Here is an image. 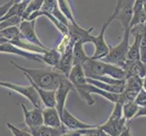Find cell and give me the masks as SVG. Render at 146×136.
Listing matches in <instances>:
<instances>
[{
	"label": "cell",
	"instance_id": "7c38bea8",
	"mask_svg": "<svg viewBox=\"0 0 146 136\" xmlns=\"http://www.w3.org/2000/svg\"><path fill=\"white\" fill-rule=\"evenodd\" d=\"M128 121L124 117L118 120H110L108 119L104 124L99 125L98 128L101 129L105 133L110 136H120L126 129Z\"/></svg>",
	"mask_w": 146,
	"mask_h": 136
},
{
	"label": "cell",
	"instance_id": "4316f807",
	"mask_svg": "<svg viewBox=\"0 0 146 136\" xmlns=\"http://www.w3.org/2000/svg\"><path fill=\"white\" fill-rule=\"evenodd\" d=\"M22 20L23 19L21 17H11V18H8L7 20H4V21H0V32H1L2 30L7 28V27H14V26H18V25L21 23Z\"/></svg>",
	"mask_w": 146,
	"mask_h": 136
},
{
	"label": "cell",
	"instance_id": "9a60e30c",
	"mask_svg": "<svg viewBox=\"0 0 146 136\" xmlns=\"http://www.w3.org/2000/svg\"><path fill=\"white\" fill-rule=\"evenodd\" d=\"M122 68L127 74V78L130 76H139L144 78L146 76V63L141 60L138 61H126L124 62Z\"/></svg>",
	"mask_w": 146,
	"mask_h": 136
},
{
	"label": "cell",
	"instance_id": "f35d334b",
	"mask_svg": "<svg viewBox=\"0 0 146 136\" xmlns=\"http://www.w3.org/2000/svg\"><path fill=\"white\" fill-rule=\"evenodd\" d=\"M14 1H15V3H20L22 0H14Z\"/></svg>",
	"mask_w": 146,
	"mask_h": 136
},
{
	"label": "cell",
	"instance_id": "ac0fdd59",
	"mask_svg": "<svg viewBox=\"0 0 146 136\" xmlns=\"http://www.w3.org/2000/svg\"><path fill=\"white\" fill-rule=\"evenodd\" d=\"M68 79L73 84L74 88L87 83V77L84 74L82 65H74L68 75Z\"/></svg>",
	"mask_w": 146,
	"mask_h": 136
},
{
	"label": "cell",
	"instance_id": "f546056e",
	"mask_svg": "<svg viewBox=\"0 0 146 136\" xmlns=\"http://www.w3.org/2000/svg\"><path fill=\"white\" fill-rule=\"evenodd\" d=\"M141 61L143 63H146V22L144 24V30L142 36V39H141Z\"/></svg>",
	"mask_w": 146,
	"mask_h": 136
},
{
	"label": "cell",
	"instance_id": "8992f818",
	"mask_svg": "<svg viewBox=\"0 0 146 136\" xmlns=\"http://www.w3.org/2000/svg\"><path fill=\"white\" fill-rule=\"evenodd\" d=\"M143 87V78L130 76L125 80V87L122 93L123 103L128 101H134Z\"/></svg>",
	"mask_w": 146,
	"mask_h": 136
},
{
	"label": "cell",
	"instance_id": "8d00e7d4",
	"mask_svg": "<svg viewBox=\"0 0 146 136\" xmlns=\"http://www.w3.org/2000/svg\"><path fill=\"white\" fill-rule=\"evenodd\" d=\"M120 136H132V133H131V129L130 126H127L126 129L123 131V133L121 134Z\"/></svg>",
	"mask_w": 146,
	"mask_h": 136
},
{
	"label": "cell",
	"instance_id": "d590c367",
	"mask_svg": "<svg viewBox=\"0 0 146 136\" xmlns=\"http://www.w3.org/2000/svg\"><path fill=\"white\" fill-rule=\"evenodd\" d=\"M135 0H116V6L115 7H122L123 5H133Z\"/></svg>",
	"mask_w": 146,
	"mask_h": 136
},
{
	"label": "cell",
	"instance_id": "836d02e7",
	"mask_svg": "<svg viewBox=\"0 0 146 136\" xmlns=\"http://www.w3.org/2000/svg\"><path fill=\"white\" fill-rule=\"evenodd\" d=\"M135 102H136L139 105H144L146 103V90L142 89L139 94L137 95V97L135 98Z\"/></svg>",
	"mask_w": 146,
	"mask_h": 136
},
{
	"label": "cell",
	"instance_id": "cb8c5ba5",
	"mask_svg": "<svg viewBox=\"0 0 146 136\" xmlns=\"http://www.w3.org/2000/svg\"><path fill=\"white\" fill-rule=\"evenodd\" d=\"M0 36L5 38L7 42H12V41H16V40L24 38L18 28V26L10 27H7L6 29L2 30V31L0 32Z\"/></svg>",
	"mask_w": 146,
	"mask_h": 136
},
{
	"label": "cell",
	"instance_id": "d6986e66",
	"mask_svg": "<svg viewBox=\"0 0 146 136\" xmlns=\"http://www.w3.org/2000/svg\"><path fill=\"white\" fill-rule=\"evenodd\" d=\"M30 84H32L35 89L36 90L44 107H55V104H56V102H55V91L42 89L32 83H30Z\"/></svg>",
	"mask_w": 146,
	"mask_h": 136
},
{
	"label": "cell",
	"instance_id": "e0dca14e",
	"mask_svg": "<svg viewBox=\"0 0 146 136\" xmlns=\"http://www.w3.org/2000/svg\"><path fill=\"white\" fill-rule=\"evenodd\" d=\"M68 131L69 130L64 124L59 128L49 127L43 124L41 126L29 130V132L33 136H62Z\"/></svg>",
	"mask_w": 146,
	"mask_h": 136
},
{
	"label": "cell",
	"instance_id": "5b68a950",
	"mask_svg": "<svg viewBox=\"0 0 146 136\" xmlns=\"http://www.w3.org/2000/svg\"><path fill=\"white\" fill-rule=\"evenodd\" d=\"M71 91H75L74 85L67 77H64L58 88L55 90V102H56L55 108L57 109L60 116H62L63 112L65 108L66 99Z\"/></svg>",
	"mask_w": 146,
	"mask_h": 136
},
{
	"label": "cell",
	"instance_id": "83f0119b",
	"mask_svg": "<svg viewBox=\"0 0 146 136\" xmlns=\"http://www.w3.org/2000/svg\"><path fill=\"white\" fill-rule=\"evenodd\" d=\"M123 103L118 102L116 103H114V107L112 111V113L110 114V120H118L123 117Z\"/></svg>",
	"mask_w": 146,
	"mask_h": 136
},
{
	"label": "cell",
	"instance_id": "3957f363",
	"mask_svg": "<svg viewBox=\"0 0 146 136\" xmlns=\"http://www.w3.org/2000/svg\"><path fill=\"white\" fill-rule=\"evenodd\" d=\"M115 18H116V13L113 11L112 15L110 16V17L103 25L100 33L96 36H91L90 43L94 44V53L91 56V58L95 59V60H102L109 54L111 47L107 44L106 41H105V32H106V30L111 25V23H112L113 20H115Z\"/></svg>",
	"mask_w": 146,
	"mask_h": 136
},
{
	"label": "cell",
	"instance_id": "d4e9b609",
	"mask_svg": "<svg viewBox=\"0 0 146 136\" xmlns=\"http://www.w3.org/2000/svg\"><path fill=\"white\" fill-rule=\"evenodd\" d=\"M57 4L60 10L62 11V13L64 15L66 18L70 21V23H75L74 13L72 11V8L70 7V4L68 2V0H57Z\"/></svg>",
	"mask_w": 146,
	"mask_h": 136
},
{
	"label": "cell",
	"instance_id": "ba28073f",
	"mask_svg": "<svg viewBox=\"0 0 146 136\" xmlns=\"http://www.w3.org/2000/svg\"><path fill=\"white\" fill-rule=\"evenodd\" d=\"M62 123L68 130H85V129H94L97 128L98 125L95 124H90L83 122V121L77 119L74 114H72L69 112V110L65 107L63 114L61 116Z\"/></svg>",
	"mask_w": 146,
	"mask_h": 136
},
{
	"label": "cell",
	"instance_id": "e575fe53",
	"mask_svg": "<svg viewBox=\"0 0 146 136\" xmlns=\"http://www.w3.org/2000/svg\"><path fill=\"white\" fill-rule=\"evenodd\" d=\"M146 116V105H140L138 113L135 115V117L133 120L137 119L139 117H145Z\"/></svg>",
	"mask_w": 146,
	"mask_h": 136
},
{
	"label": "cell",
	"instance_id": "44dd1931",
	"mask_svg": "<svg viewBox=\"0 0 146 136\" xmlns=\"http://www.w3.org/2000/svg\"><path fill=\"white\" fill-rule=\"evenodd\" d=\"M87 82L90 84L94 85V86H96L100 89L107 91V92H110V93H114V94H122L125 87V83L122 84L113 85V84H109L101 82V81H98V80L92 79V78H87Z\"/></svg>",
	"mask_w": 146,
	"mask_h": 136
},
{
	"label": "cell",
	"instance_id": "484cf974",
	"mask_svg": "<svg viewBox=\"0 0 146 136\" xmlns=\"http://www.w3.org/2000/svg\"><path fill=\"white\" fill-rule=\"evenodd\" d=\"M44 3V0H32L26 9V12H25L24 17H23V20H27L31 14L40 11L43 7Z\"/></svg>",
	"mask_w": 146,
	"mask_h": 136
},
{
	"label": "cell",
	"instance_id": "5bb4252c",
	"mask_svg": "<svg viewBox=\"0 0 146 136\" xmlns=\"http://www.w3.org/2000/svg\"><path fill=\"white\" fill-rule=\"evenodd\" d=\"M133 5H123L122 7H115L113 11L116 13V20L122 24L123 30L131 29V22L133 19Z\"/></svg>",
	"mask_w": 146,
	"mask_h": 136
},
{
	"label": "cell",
	"instance_id": "2e32d148",
	"mask_svg": "<svg viewBox=\"0 0 146 136\" xmlns=\"http://www.w3.org/2000/svg\"><path fill=\"white\" fill-rule=\"evenodd\" d=\"M42 113L44 125L54 128H59L63 125L61 116L55 107H44Z\"/></svg>",
	"mask_w": 146,
	"mask_h": 136
},
{
	"label": "cell",
	"instance_id": "ffe728a7",
	"mask_svg": "<svg viewBox=\"0 0 146 136\" xmlns=\"http://www.w3.org/2000/svg\"><path fill=\"white\" fill-rule=\"evenodd\" d=\"M84 43L82 41H77L74 44V65H82L87 61L90 56L86 54L84 49Z\"/></svg>",
	"mask_w": 146,
	"mask_h": 136
},
{
	"label": "cell",
	"instance_id": "6da1fadb",
	"mask_svg": "<svg viewBox=\"0 0 146 136\" xmlns=\"http://www.w3.org/2000/svg\"><path fill=\"white\" fill-rule=\"evenodd\" d=\"M11 64L15 67L22 71L29 83L36 84V86L49 91H55L63 79L66 77L64 74L58 72L54 68L51 69H37V68H27L18 65L11 61Z\"/></svg>",
	"mask_w": 146,
	"mask_h": 136
},
{
	"label": "cell",
	"instance_id": "4dcf8cb0",
	"mask_svg": "<svg viewBox=\"0 0 146 136\" xmlns=\"http://www.w3.org/2000/svg\"><path fill=\"white\" fill-rule=\"evenodd\" d=\"M7 126L10 130V132L13 133L14 136H33L30 132H26V131L20 130L17 127L15 126L14 124L10 123H7Z\"/></svg>",
	"mask_w": 146,
	"mask_h": 136
},
{
	"label": "cell",
	"instance_id": "1f68e13d",
	"mask_svg": "<svg viewBox=\"0 0 146 136\" xmlns=\"http://www.w3.org/2000/svg\"><path fill=\"white\" fill-rule=\"evenodd\" d=\"M57 7H58L57 0H44V3L43 5V7L41 10H44V11L51 13L53 10Z\"/></svg>",
	"mask_w": 146,
	"mask_h": 136
},
{
	"label": "cell",
	"instance_id": "7a4b0ae2",
	"mask_svg": "<svg viewBox=\"0 0 146 136\" xmlns=\"http://www.w3.org/2000/svg\"><path fill=\"white\" fill-rule=\"evenodd\" d=\"M130 36L131 29L123 30V36L120 43L116 46L111 47L109 54L104 59H102V61L122 67L124 62L126 61L127 53L130 47Z\"/></svg>",
	"mask_w": 146,
	"mask_h": 136
},
{
	"label": "cell",
	"instance_id": "603a6c76",
	"mask_svg": "<svg viewBox=\"0 0 146 136\" xmlns=\"http://www.w3.org/2000/svg\"><path fill=\"white\" fill-rule=\"evenodd\" d=\"M140 105L135 101H128L123 105V115L127 121H133Z\"/></svg>",
	"mask_w": 146,
	"mask_h": 136
},
{
	"label": "cell",
	"instance_id": "52a82bcc",
	"mask_svg": "<svg viewBox=\"0 0 146 136\" xmlns=\"http://www.w3.org/2000/svg\"><path fill=\"white\" fill-rule=\"evenodd\" d=\"M35 27H36V20H31V21L30 20H22L21 23L18 25V28L24 39H26L29 43L37 45V46L47 48L38 38Z\"/></svg>",
	"mask_w": 146,
	"mask_h": 136
},
{
	"label": "cell",
	"instance_id": "277c9868",
	"mask_svg": "<svg viewBox=\"0 0 146 136\" xmlns=\"http://www.w3.org/2000/svg\"><path fill=\"white\" fill-rule=\"evenodd\" d=\"M0 87L9 89L13 91V92H16L20 95H22V96L30 101V103L34 105L35 108H38L42 110L44 108L42 101L39 97L38 93L36 92V90L35 89V87L32 84L28 85V86H24V85H20L10 82L0 81Z\"/></svg>",
	"mask_w": 146,
	"mask_h": 136
},
{
	"label": "cell",
	"instance_id": "f1b7e54d",
	"mask_svg": "<svg viewBox=\"0 0 146 136\" xmlns=\"http://www.w3.org/2000/svg\"><path fill=\"white\" fill-rule=\"evenodd\" d=\"M71 42H72V40H71V37H70L69 34H64L62 39H61V42H59L58 45H57L55 49H56L57 51L62 54L64 53V51L69 46V44H71Z\"/></svg>",
	"mask_w": 146,
	"mask_h": 136
},
{
	"label": "cell",
	"instance_id": "9c48e42d",
	"mask_svg": "<svg viewBox=\"0 0 146 136\" xmlns=\"http://www.w3.org/2000/svg\"><path fill=\"white\" fill-rule=\"evenodd\" d=\"M21 107L23 110L25 123L27 124V126L28 127L29 130L36 128L44 124L42 109H38V108L28 109L24 103L21 104Z\"/></svg>",
	"mask_w": 146,
	"mask_h": 136
},
{
	"label": "cell",
	"instance_id": "4fadbf2b",
	"mask_svg": "<svg viewBox=\"0 0 146 136\" xmlns=\"http://www.w3.org/2000/svg\"><path fill=\"white\" fill-rule=\"evenodd\" d=\"M94 30L93 27L89 29H84L79 26L77 22L70 23L68 27V34L71 37V40L75 43L77 41H82L83 43H90V39L93 34H91Z\"/></svg>",
	"mask_w": 146,
	"mask_h": 136
},
{
	"label": "cell",
	"instance_id": "7402d4cb",
	"mask_svg": "<svg viewBox=\"0 0 146 136\" xmlns=\"http://www.w3.org/2000/svg\"><path fill=\"white\" fill-rule=\"evenodd\" d=\"M61 58V54H60L56 49H48L47 51L42 54V62L46 64L48 66L51 68H55Z\"/></svg>",
	"mask_w": 146,
	"mask_h": 136
},
{
	"label": "cell",
	"instance_id": "8fae6325",
	"mask_svg": "<svg viewBox=\"0 0 146 136\" xmlns=\"http://www.w3.org/2000/svg\"><path fill=\"white\" fill-rule=\"evenodd\" d=\"M74 44V43L72 41L71 44H69V46L64 51V53L61 54V58H60V61L57 64V66L54 68L58 72L64 74L67 78L74 66V54H73Z\"/></svg>",
	"mask_w": 146,
	"mask_h": 136
},
{
	"label": "cell",
	"instance_id": "74e56055",
	"mask_svg": "<svg viewBox=\"0 0 146 136\" xmlns=\"http://www.w3.org/2000/svg\"><path fill=\"white\" fill-rule=\"evenodd\" d=\"M143 87L146 90V76L143 79Z\"/></svg>",
	"mask_w": 146,
	"mask_h": 136
},
{
	"label": "cell",
	"instance_id": "d6a6232c",
	"mask_svg": "<svg viewBox=\"0 0 146 136\" xmlns=\"http://www.w3.org/2000/svg\"><path fill=\"white\" fill-rule=\"evenodd\" d=\"M14 4H15V1L14 0H11V1H8L7 3H5L4 5H2V6H0V20L7 14L9 9L11 8V7Z\"/></svg>",
	"mask_w": 146,
	"mask_h": 136
},
{
	"label": "cell",
	"instance_id": "30bf717a",
	"mask_svg": "<svg viewBox=\"0 0 146 136\" xmlns=\"http://www.w3.org/2000/svg\"><path fill=\"white\" fill-rule=\"evenodd\" d=\"M0 53H6V54H16L18 56H21L23 58H26L27 60H32V61H36L39 63L42 62V54H36V53H30L27 51L19 48L16 46L15 44L11 43H4L0 44Z\"/></svg>",
	"mask_w": 146,
	"mask_h": 136
}]
</instances>
